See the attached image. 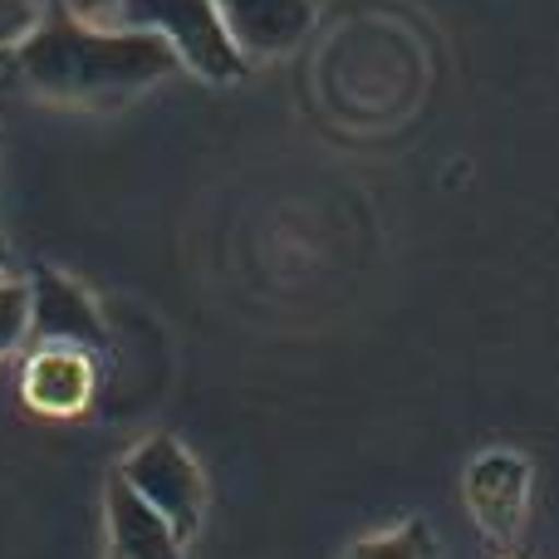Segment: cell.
Returning <instances> with one entry per match:
<instances>
[{"label": "cell", "mask_w": 559, "mask_h": 559, "mask_svg": "<svg viewBox=\"0 0 559 559\" xmlns=\"http://www.w3.org/2000/svg\"><path fill=\"white\" fill-rule=\"evenodd\" d=\"M10 55H15L20 84L59 104H118V98L163 84L177 69V55L163 35L98 25L59 0H49L39 25Z\"/></svg>", "instance_id": "obj_1"}, {"label": "cell", "mask_w": 559, "mask_h": 559, "mask_svg": "<svg viewBox=\"0 0 559 559\" xmlns=\"http://www.w3.org/2000/svg\"><path fill=\"white\" fill-rule=\"evenodd\" d=\"M118 25L128 29H153L173 45L177 64H187L206 84H231L251 69L241 45L231 39L216 0H123L118 5Z\"/></svg>", "instance_id": "obj_2"}, {"label": "cell", "mask_w": 559, "mask_h": 559, "mask_svg": "<svg viewBox=\"0 0 559 559\" xmlns=\"http://www.w3.org/2000/svg\"><path fill=\"white\" fill-rule=\"evenodd\" d=\"M118 476H123L153 511H163V521L173 525L182 540H192V535L202 531L206 476H202V466H197V456L187 452L177 437H167V432L143 437V442L118 462Z\"/></svg>", "instance_id": "obj_3"}, {"label": "cell", "mask_w": 559, "mask_h": 559, "mask_svg": "<svg viewBox=\"0 0 559 559\" xmlns=\"http://www.w3.org/2000/svg\"><path fill=\"white\" fill-rule=\"evenodd\" d=\"M525 506H531V462L521 452H481L466 466V511L486 531V540L515 545L525 525Z\"/></svg>", "instance_id": "obj_4"}, {"label": "cell", "mask_w": 559, "mask_h": 559, "mask_svg": "<svg viewBox=\"0 0 559 559\" xmlns=\"http://www.w3.org/2000/svg\"><path fill=\"white\" fill-rule=\"evenodd\" d=\"M29 338L35 344L88 348V354H104L108 348V329H104L94 295L59 271L29 275Z\"/></svg>", "instance_id": "obj_5"}, {"label": "cell", "mask_w": 559, "mask_h": 559, "mask_svg": "<svg viewBox=\"0 0 559 559\" xmlns=\"http://www.w3.org/2000/svg\"><path fill=\"white\" fill-rule=\"evenodd\" d=\"M98 354L69 344H35L20 368V397L39 417H79L94 403Z\"/></svg>", "instance_id": "obj_6"}, {"label": "cell", "mask_w": 559, "mask_h": 559, "mask_svg": "<svg viewBox=\"0 0 559 559\" xmlns=\"http://www.w3.org/2000/svg\"><path fill=\"white\" fill-rule=\"evenodd\" d=\"M246 59L289 55L314 25V0H216Z\"/></svg>", "instance_id": "obj_7"}, {"label": "cell", "mask_w": 559, "mask_h": 559, "mask_svg": "<svg viewBox=\"0 0 559 559\" xmlns=\"http://www.w3.org/2000/svg\"><path fill=\"white\" fill-rule=\"evenodd\" d=\"M104 521H108L114 559H182L187 540L163 521V511H153L118 472L104 496Z\"/></svg>", "instance_id": "obj_8"}, {"label": "cell", "mask_w": 559, "mask_h": 559, "mask_svg": "<svg viewBox=\"0 0 559 559\" xmlns=\"http://www.w3.org/2000/svg\"><path fill=\"white\" fill-rule=\"evenodd\" d=\"M344 559H437V540L423 521H403L397 531H383L373 540H358Z\"/></svg>", "instance_id": "obj_9"}, {"label": "cell", "mask_w": 559, "mask_h": 559, "mask_svg": "<svg viewBox=\"0 0 559 559\" xmlns=\"http://www.w3.org/2000/svg\"><path fill=\"white\" fill-rule=\"evenodd\" d=\"M29 344V280L0 275V358Z\"/></svg>", "instance_id": "obj_10"}, {"label": "cell", "mask_w": 559, "mask_h": 559, "mask_svg": "<svg viewBox=\"0 0 559 559\" xmlns=\"http://www.w3.org/2000/svg\"><path fill=\"white\" fill-rule=\"evenodd\" d=\"M39 15H45V10H39L35 0H0V49H15L20 39L39 25Z\"/></svg>", "instance_id": "obj_11"}, {"label": "cell", "mask_w": 559, "mask_h": 559, "mask_svg": "<svg viewBox=\"0 0 559 559\" xmlns=\"http://www.w3.org/2000/svg\"><path fill=\"white\" fill-rule=\"evenodd\" d=\"M59 5H69L74 15H84V20H104V15H118L123 0H59Z\"/></svg>", "instance_id": "obj_12"}, {"label": "cell", "mask_w": 559, "mask_h": 559, "mask_svg": "<svg viewBox=\"0 0 559 559\" xmlns=\"http://www.w3.org/2000/svg\"><path fill=\"white\" fill-rule=\"evenodd\" d=\"M5 261H10V246H5V231H0V275H5Z\"/></svg>", "instance_id": "obj_13"}]
</instances>
